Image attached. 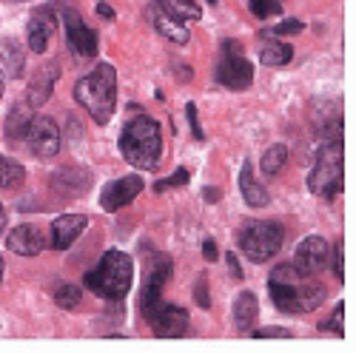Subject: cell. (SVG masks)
<instances>
[{
    "label": "cell",
    "instance_id": "1",
    "mask_svg": "<svg viewBox=\"0 0 356 353\" xmlns=\"http://www.w3.org/2000/svg\"><path fill=\"white\" fill-rule=\"evenodd\" d=\"M268 293L285 313H308L325 302V288L308 274H300L293 265H277L271 271Z\"/></svg>",
    "mask_w": 356,
    "mask_h": 353
},
{
    "label": "cell",
    "instance_id": "2",
    "mask_svg": "<svg viewBox=\"0 0 356 353\" xmlns=\"http://www.w3.org/2000/svg\"><path fill=\"white\" fill-rule=\"evenodd\" d=\"M120 151L140 171L157 168L160 151H163L160 123L154 120V117H148V114H140V117H134V120H129L123 134H120Z\"/></svg>",
    "mask_w": 356,
    "mask_h": 353
},
{
    "label": "cell",
    "instance_id": "3",
    "mask_svg": "<svg viewBox=\"0 0 356 353\" xmlns=\"http://www.w3.org/2000/svg\"><path fill=\"white\" fill-rule=\"evenodd\" d=\"M77 103L95 117V123L106 126L117 106V72L108 63H100L92 74H86L74 85Z\"/></svg>",
    "mask_w": 356,
    "mask_h": 353
},
{
    "label": "cell",
    "instance_id": "4",
    "mask_svg": "<svg viewBox=\"0 0 356 353\" xmlns=\"http://www.w3.org/2000/svg\"><path fill=\"white\" fill-rule=\"evenodd\" d=\"M131 279H134L131 256L126 251H117V248L106 251L103 259L97 262V268L86 274V285L92 288L97 297L111 299V302L126 299V293L131 288Z\"/></svg>",
    "mask_w": 356,
    "mask_h": 353
},
{
    "label": "cell",
    "instance_id": "5",
    "mask_svg": "<svg viewBox=\"0 0 356 353\" xmlns=\"http://www.w3.org/2000/svg\"><path fill=\"white\" fill-rule=\"evenodd\" d=\"M345 183V154H342V142H325L316 163L308 174V188L311 194L322 197V199H331L342 191Z\"/></svg>",
    "mask_w": 356,
    "mask_h": 353
},
{
    "label": "cell",
    "instance_id": "6",
    "mask_svg": "<svg viewBox=\"0 0 356 353\" xmlns=\"http://www.w3.org/2000/svg\"><path fill=\"white\" fill-rule=\"evenodd\" d=\"M285 245V228L274 220H262V222H251L240 231V248L251 262H268L271 256H277Z\"/></svg>",
    "mask_w": 356,
    "mask_h": 353
},
{
    "label": "cell",
    "instance_id": "7",
    "mask_svg": "<svg viewBox=\"0 0 356 353\" xmlns=\"http://www.w3.org/2000/svg\"><path fill=\"white\" fill-rule=\"evenodd\" d=\"M214 80L222 83L225 88H236V92H243V88L251 85L254 66L245 60L243 46L236 40H225L222 43V54H220V63L214 69Z\"/></svg>",
    "mask_w": 356,
    "mask_h": 353
},
{
    "label": "cell",
    "instance_id": "8",
    "mask_svg": "<svg viewBox=\"0 0 356 353\" xmlns=\"http://www.w3.org/2000/svg\"><path fill=\"white\" fill-rule=\"evenodd\" d=\"M23 140L29 142V151L43 157V160L54 157L57 151H60V142H63L60 140V129H57V123L51 120V117H46V114L32 117V123H29Z\"/></svg>",
    "mask_w": 356,
    "mask_h": 353
},
{
    "label": "cell",
    "instance_id": "9",
    "mask_svg": "<svg viewBox=\"0 0 356 353\" xmlns=\"http://www.w3.org/2000/svg\"><path fill=\"white\" fill-rule=\"evenodd\" d=\"M171 271H174V265L165 254H157L152 259V268H148L145 274V285H143V297H140V308L145 313V319L152 316L157 311V305L163 302V288L165 282L171 279Z\"/></svg>",
    "mask_w": 356,
    "mask_h": 353
},
{
    "label": "cell",
    "instance_id": "10",
    "mask_svg": "<svg viewBox=\"0 0 356 353\" xmlns=\"http://www.w3.org/2000/svg\"><path fill=\"white\" fill-rule=\"evenodd\" d=\"M328 259H331V248L322 237H308L296 245V256H293V268L300 274L316 277L328 268Z\"/></svg>",
    "mask_w": 356,
    "mask_h": 353
},
{
    "label": "cell",
    "instance_id": "11",
    "mask_svg": "<svg viewBox=\"0 0 356 353\" xmlns=\"http://www.w3.org/2000/svg\"><path fill=\"white\" fill-rule=\"evenodd\" d=\"M148 322L154 325V334L160 339H177L188 331V311L171 302H160L157 311L148 316Z\"/></svg>",
    "mask_w": 356,
    "mask_h": 353
},
{
    "label": "cell",
    "instance_id": "12",
    "mask_svg": "<svg viewBox=\"0 0 356 353\" xmlns=\"http://www.w3.org/2000/svg\"><path fill=\"white\" fill-rule=\"evenodd\" d=\"M60 12H63V20H66V38H69L72 51L80 54V57H95L97 54V35H95V28H88L83 23V17L74 9H69V6H63Z\"/></svg>",
    "mask_w": 356,
    "mask_h": 353
},
{
    "label": "cell",
    "instance_id": "13",
    "mask_svg": "<svg viewBox=\"0 0 356 353\" xmlns=\"http://www.w3.org/2000/svg\"><path fill=\"white\" fill-rule=\"evenodd\" d=\"M143 191V180L137 174H129V176H120V180H111L103 191H100V205L103 211H120L126 205Z\"/></svg>",
    "mask_w": 356,
    "mask_h": 353
},
{
    "label": "cell",
    "instance_id": "14",
    "mask_svg": "<svg viewBox=\"0 0 356 353\" xmlns=\"http://www.w3.org/2000/svg\"><path fill=\"white\" fill-rule=\"evenodd\" d=\"M57 77H60V66H57V63L40 66V69L32 74V83H29V88H26V103L32 106V108H40V106L51 97Z\"/></svg>",
    "mask_w": 356,
    "mask_h": 353
},
{
    "label": "cell",
    "instance_id": "15",
    "mask_svg": "<svg viewBox=\"0 0 356 353\" xmlns=\"http://www.w3.org/2000/svg\"><path fill=\"white\" fill-rule=\"evenodd\" d=\"M54 32H57V17L46 9H38L32 20H29V49L43 54L54 43Z\"/></svg>",
    "mask_w": 356,
    "mask_h": 353
},
{
    "label": "cell",
    "instance_id": "16",
    "mask_svg": "<svg viewBox=\"0 0 356 353\" xmlns=\"http://www.w3.org/2000/svg\"><path fill=\"white\" fill-rule=\"evenodd\" d=\"M88 220L83 214H63L51 222V248L54 251H66L80 233L86 231Z\"/></svg>",
    "mask_w": 356,
    "mask_h": 353
},
{
    "label": "cell",
    "instance_id": "17",
    "mask_svg": "<svg viewBox=\"0 0 356 353\" xmlns=\"http://www.w3.org/2000/svg\"><path fill=\"white\" fill-rule=\"evenodd\" d=\"M148 17H152L154 28H157V32H160L165 40H171V43H177V46H186V43H188L191 32L186 28V23H183V20H177L174 15H168L160 3H154L152 9H148Z\"/></svg>",
    "mask_w": 356,
    "mask_h": 353
},
{
    "label": "cell",
    "instance_id": "18",
    "mask_svg": "<svg viewBox=\"0 0 356 353\" xmlns=\"http://www.w3.org/2000/svg\"><path fill=\"white\" fill-rule=\"evenodd\" d=\"M6 245L17 256H38L46 243H43V233L35 225H17V228H12Z\"/></svg>",
    "mask_w": 356,
    "mask_h": 353
},
{
    "label": "cell",
    "instance_id": "19",
    "mask_svg": "<svg viewBox=\"0 0 356 353\" xmlns=\"http://www.w3.org/2000/svg\"><path fill=\"white\" fill-rule=\"evenodd\" d=\"M51 186H54V191H63V194L74 197V194H86V188L92 186V176L80 168H63L60 174L51 176Z\"/></svg>",
    "mask_w": 356,
    "mask_h": 353
},
{
    "label": "cell",
    "instance_id": "20",
    "mask_svg": "<svg viewBox=\"0 0 356 353\" xmlns=\"http://www.w3.org/2000/svg\"><path fill=\"white\" fill-rule=\"evenodd\" d=\"M240 191H243V197H245V202L251 205V208H265V205L271 202L268 191H265V188L254 180V171H251V163H248V160H245V165H243V171H240Z\"/></svg>",
    "mask_w": 356,
    "mask_h": 353
},
{
    "label": "cell",
    "instance_id": "21",
    "mask_svg": "<svg viewBox=\"0 0 356 353\" xmlns=\"http://www.w3.org/2000/svg\"><path fill=\"white\" fill-rule=\"evenodd\" d=\"M259 316V305H257V297L254 293H240L234 302V322H236V328L240 331H251V325L257 322Z\"/></svg>",
    "mask_w": 356,
    "mask_h": 353
},
{
    "label": "cell",
    "instance_id": "22",
    "mask_svg": "<svg viewBox=\"0 0 356 353\" xmlns=\"http://www.w3.org/2000/svg\"><path fill=\"white\" fill-rule=\"evenodd\" d=\"M291 57H293V49L288 46V43H282L280 38H274V40H265L262 46H259V63L262 66H285V63H291Z\"/></svg>",
    "mask_w": 356,
    "mask_h": 353
},
{
    "label": "cell",
    "instance_id": "23",
    "mask_svg": "<svg viewBox=\"0 0 356 353\" xmlns=\"http://www.w3.org/2000/svg\"><path fill=\"white\" fill-rule=\"evenodd\" d=\"M32 106L29 103H17L12 111H9V120H6V137L12 140V142H20L23 137H26V129H29V123H32Z\"/></svg>",
    "mask_w": 356,
    "mask_h": 353
},
{
    "label": "cell",
    "instance_id": "24",
    "mask_svg": "<svg viewBox=\"0 0 356 353\" xmlns=\"http://www.w3.org/2000/svg\"><path fill=\"white\" fill-rule=\"evenodd\" d=\"M23 180H26L23 165L0 154V188L3 191H17L23 186Z\"/></svg>",
    "mask_w": 356,
    "mask_h": 353
},
{
    "label": "cell",
    "instance_id": "25",
    "mask_svg": "<svg viewBox=\"0 0 356 353\" xmlns=\"http://www.w3.org/2000/svg\"><path fill=\"white\" fill-rule=\"evenodd\" d=\"M285 160H288V149L282 142H274L268 151H265V157H262V171L268 174V176H277L280 174V168L285 165Z\"/></svg>",
    "mask_w": 356,
    "mask_h": 353
},
{
    "label": "cell",
    "instance_id": "26",
    "mask_svg": "<svg viewBox=\"0 0 356 353\" xmlns=\"http://www.w3.org/2000/svg\"><path fill=\"white\" fill-rule=\"evenodd\" d=\"M80 299H83V293H80L77 285H60L54 290V302L60 305L63 311H74L80 305Z\"/></svg>",
    "mask_w": 356,
    "mask_h": 353
},
{
    "label": "cell",
    "instance_id": "27",
    "mask_svg": "<svg viewBox=\"0 0 356 353\" xmlns=\"http://www.w3.org/2000/svg\"><path fill=\"white\" fill-rule=\"evenodd\" d=\"M248 9H251V15L259 17V20L282 15V3H280V0H248Z\"/></svg>",
    "mask_w": 356,
    "mask_h": 353
},
{
    "label": "cell",
    "instance_id": "28",
    "mask_svg": "<svg viewBox=\"0 0 356 353\" xmlns=\"http://www.w3.org/2000/svg\"><path fill=\"white\" fill-rule=\"evenodd\" d=\"M3 60H6V63L12 60L9 74H12V77H20V69H23V51H20V46H17L15 40H9V43L3 46Z\"/></svg>",
    "mask_w": 356,
    "mask_h": 353
},
{
    "label": "cell",
    "instance_id": "29",
    "mask_svg": "<svg viewBox=\"0 0 356 353\" xmlns=\"http://www.w3.org/2000/svg\"><path fill=\"white\" fill-rule=\"evenodd\" d=\"M302 32V23L300 20H282V23H277V26H271L268 28V35L271 38H288V35H300Z\"/></svg>",
    "mask_w": 356,
    "mask_h": 353
},
{
    "label": "cell",
    "instance_id": "30",
    "mask_svg": "<svg viewBox=\"0 0 356 353\" xmlns=\"http://www.w3.org/2000/svg\"><path fill=\"white\" fill-rule=\"evenodd\" d=\"M188 168H180V171H177V174H171V176H165V180H157L154 183V191H168V188H174V186H186L188 183Z\"/></svg>",
    "mask_w": 356,
    "mask_h": 353
},
{
    "label": "cell",
    "instance_id": "31",
    "mask_svg": "<svg viewBox=\"0 0 356 353\" xmlns=\"http://www.w3.org/2000/svg\"><path fill=\"white\" fill-rule=\"evenodd\" d=\"M331 265H334V277L342 282L345 279V268H342V262H345V243L342 240H337V245H334V251H331V259H328Z\"/></svg>",
    "mask_w": 356,
    "mask_h": 353
},
{
    "label": "cell",
    "instance_id": "32",
    "mask_svg": "<svg viewBox=\"0 0 356 353\" xmlns=\"http://www.w3.org/2000/svg\"><path fill=\"white\" fill-rule=\"evenodd\" d=\"M194 297H197V305H200V308H211V297H209V277H205V274H200V277H197Z\"/></svg>",
    "mask_w": 356,
    "mask_h": 353
},
{
    "label": "cell",
    "instance_id": "33",
    "mask_svg": "<svg viewBox=\"0 0 356 353\" xmlns=\"http://www.w3.org/2000/svg\"><path fill=\"white\" fill-rule=\"evenodd\" d=\"M342 316H345V305L339 302L337 308H334V313H331V322H322V331H334L337 336H345V328H342Z\"/></svg>",
    "mask_w": 356,
    "mask_h": 353
},
{
    "label": "cell",
    "instance_id": "34",
    "mask_svg": "<svg viewBox=\"0 0 356 353\" xmlns=\"http://www.w3.org/2000/svg\"><path fill=\"white\" fill-rule=\"evenodd\" d=\"M186 114H188V123H191L194 137H197V140H205V134H202V129H200V120H197V106H194V103L186 106Z\"/></svg>",
    "mask_w": 356,
    "mask_h": 353
},
{
    "label": "cell",
    "instance_id": "35",
    "mask_svg": "<svg viewBox=\"0 0 356 353\" xmlns=\"http://www.w3.org/2000/svg\"><path fill=\"white\" fill-rule=\"evenodd\" d=\"M254 336L257 339H288L291 331H282V328H277V331H254Z\"/></svg>",
    "mask_w": 356,
    "mask_h": 353
},
{
    "label": "cell",
    "instance_id": "36",
    "mask_svg": "<svg viewBox=\"0 0 356 353\" xmlns=\"http://www.w3.org/2000/svg\"><path fill=\"white\" fill-rule=\"evenodd\" d=\"M202 256L209 259V262L217 259V243H214V240H205V243H202Z\"/></svg>",
    "mask_w": 356,
    "mask_h": 353
},
{
    "label": "cell",
    "instance_id": "37",
    "mask_svg": "<svg viewBox=\"0 0 356 353\" xmlns=\"http://www.w3.org/2000/svg\"><path fill=\"white\" fill-rule=\"evenodd\" d=\"M228 271L234 279H243V268H240V262H236V254H228Z\"/></svg>",
    "mask_w": 356,
    "mask_h": 353
},
{
    "label": "cell",
    "instance_id": "38",
    "mask_svg": "<svg viewBox=\"0 0 356 353\" xmlns=\"http://www.w3.org/2000/svg\"><path fill=\"white\" fill-rule=\"evenodd\" d=\"M97 15H100V17H106V20H114V12H111V6H108V3H97Z\"/></svg>",
    "mask_w": 356,
    "mask_h": 353
},
{
    "label": "cell",
    "instance_id": "39",
    "mask_svg": "<svg viewBox=\"0 0 356 353\" xmlns=\"http://www.w3.org/2000/svg\"><path fill=\"white\" fill-rule=\"evenodd\" d=\"M6 231V208H3V202H0V233Z\"/></svg>",
    "mask_w": 356,
    "mask_h": 353
},
{
    "label": "cell",
    "instance_id": "40",
    "mask_svg": "<svg viewBox=\"0 0 356 353\" xmlns=\"http://www.w3.org/2000/svg\"><path fill=\"white\" fill-rule=\"evenodd\" d=\"M205 199H209V202H211V199H220V191H211V188H209V191H205Z\"/></svg>",
    "mask_w": 356,
    "mask_h": 353
},
{
    "label": "cell",
    "instance_id": "41",
    "mask_svg": "<svg viewBox=\"0 0 356 353\" xmlns=\"http://www.w3.org/2000/svg\"><path fill=\"white\" fill-rule=\"evenodd\" d=\"M3 85H6V77H3V72H0V97H3Z\"/></svg>",
    "mask_w": 356,
    "mask_h": 353
},
{
    "label": "cell",
    "instance_id": "42",
    "mask_svg": "<svg viewBox=\"0 0 356 353\" xmlns=\"http://www.w3.org/2000/svg\"><path fill=\"white\" fill-rule=\"evenodd\" d=\"M0 279H3V256H0Z\"/></svg>",
    "mask_w": 356,
    "mask_h": 353
},
{
    "label": "cell",
    "instance_id": "43",
    "mask_svg": "<svg viewBox=\"0 0 356 353\" xmlns=\"http://www.w3.org/2000/svg\"><path fill=\"white\" fill-rule=\"evenodd\" d=\"M209 3H217V0H209Z\"/></svg>",
    "mask_w": 356,
    "mask_h": 353
}]
</instances>
